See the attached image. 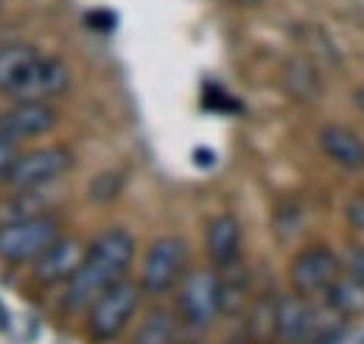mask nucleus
I'll list each match as a JSON object with an SVG mask.
<instances>
[{"instance_id": "f8f14e48", "label": "nucleus", "mask_w": 364, "mask_h": 344, "mask_svg": "<svg viewBox=\"0 0 364 344\" xmlns=\"http://www.w3.org/2000/svg\"><path fill=\"white\" fill-rule=\"evenodd\" d=\"M319 149L331 163H336L348 171L364 168V140L348 127H322Z\"/></svg>"}, {"instance_id": "39448f33", "label": "nucleus", "mask_w": 364, "mask_h": 344, "mask_svg": "<svg viewBox=\"0 0 364 344\" xmlns=\"http://www.w3.org/2000/svg\"><path fill=\"white\" fill-rule=\"evenodd\" d=\"M188 241L180 235H163L157 238L146 258H143V269H140V291L149 297H166L168 291L177 289L182 274L188 272Z\"/></svg>"}, {"instance_id": "423d86ee", "label": "nucleus", "mask_w": 364, "mask_h": 344, "mask_svg": "<svg viewBox=\"0 0 364 344\" xmlns=\"http://www.w3.org/2000/svg\"><path fill=\"white\" fill-rule=\"evenodd\" d=\"M73 166V154L65 146H43L17 154L6 173V188L11 190H43L50 182L62 179Z\"/></svg>"}, {"instance_id": "f03ea898", "label": "nucleus", "mask_w": 364, "mask_h": 344, "mask_svg": "<svg viewBox=\"0 0 364 344\" xmlns=\"http://www.w3.org/2000/svg\"><path fill=\"white\" fill-rule=\"evenodd\" d=\"M59 235H62V221L50 213L0 221V260L34 263Z\"/></svg>"}, {"instance_id": "f3484780", "label": "nucleus", "mask_w": 364, "mask_h": 344, "mask_svg": "<svg viewBox=\"0 0 364 344\" xmlns=\"http://www.w3.org/2000/svg\"><path fill=\"white\" fill-rule=\"evenodd\" d=\"M177 342V316L166 308H151L135 328L129 344H174Z\"/></svg>"}, {"instance_id": "6ab92c4d", "label": "nucleus", "mask_w": 364, "mask_h": 344, "mask_svg": "<svg viewBox=\"0 0 364 344\" xmlns=\"http://www.w3.org/2000/svg\"><path fill=\"white\" fill-rule=\"evenodd\" d=\"M274 308H277L274 294H261L252 302L250 316H247V336L252 344L274 342Z\"/></svg>"}, {"instance_id": "20e7f679", "label": "nucleus", "mask_w": 364, "mask_h": 344, "mask_svg": "<svg viewBox=\"0 0 364 344\" xmlns=\"http://www.w3.org/2000/svg\"><path fill=\"white\" fill-rule=\"evenodd\" d=\"M219 313V272L210 266L188 269L177 283V319L191 330H205Z\"/></svg>"}, {"instance_id": "b1692460", "label": "nucleus", "mask_w": 364, "mask_h": 344, "mask_svg": "<svg viewBox=\"0 0 364 344\" xmlns=\"http://www.w3.org/2000/svg\"><path fill=\"white\" fill-rule=\"evenodd\" d=\"M353 101H356V107H359V112L364 115V87L356 90V95H353Z\"/></svg>"}, {"instance_id": "2eb2a0df", "label": "nucleus", "mask_w": 364, "mask_h": 344, "mask_svg": "<svg viewBox=\"0 0 364 344\" xmlns=\"http://www.w3.org/2000/svg\"><path fill=\"white\" fill-rule=\"evenodd\" d=\"M322 297H325L328 311H333L339 316H364V286L345 272L325 289Z\"/></svg>"}, {"instance_id": "4be33fe9", "label": "nucleus", "mask_w": 364, "mask_h": 344, "mask_svg": "<svg viewBox=\"0 0 364 344\" xmlns=\"http://www.w3.org/2000/svg\"><path fill=\"white\" fill-rule=\"evenodd\" d=\"M17 146L11 143V140H6V137H0V185L6 182V173L11 168V163L17 160Z\"/></svg>"}, {"instance_id": "0eeeda50", "label": "nucleus", "mask_w": 364, "mask_h": 344, "mask_svg": "<svg viewBox=\"0 0 364 344\" xmlns=\"http://www.w3.org/2000/svg\"><path fill=\"white\" fill-rule=\"evenodd\" d=\"M70 90V68L62 59L37 56L23 76L6 90L11 101H53Z\"/></svg>"}, {"instance_id": "9b49d317", "label": "nucleus", "mask_w": 364, "mask_h": 344, "mask_svg": "<svg viewBox=\"0 0 364 344\" xmlns=\"http://www.w3.org/2000/svg\"><path fill=\"white\" fill-rule=\"evenodd\" d=\"M87 247L79 241V238H70V235H59L40 258L34 260V280L43 283V286H56V283H68L76 269L82 266Z\"/></svg>"}, {"instance_id": "dca6fc26", "label": "nucleus", "mask_w": 364, "mask_h": 344, "mask_svg": "<svg viewBox=\"0 0 364 344\" xmlns=\"http://www.w3.org/2000/svg\"><path fill=\"white\" fill-rule=\"evenodd\" d=\"M219 272V308L222 313H238L244 308V302L250 297V274L247 269L235 260L225 269H216Z\"/></svg>"}, {"instance_id": "6e6552de", "label": "nucleus", "mask_w": 364, "mask_h": 344, "mask_svg": "<svg viewBox=\"0 0 364 344\" xmlns=\"http://www.w3.org/2000/svg\"><path fill=\"white\" fill-rule=\"evenodd\" d=\"M342 274V260L333 249L328 247H309L303 252H297L291 266H289V280H291V289L297 294H306V297H317L325 294V289Z\"/></svg>"}, {"instance_id": "aec40b11", "label": "nucleus", "mask_w": 364, "mask_h": 344, "mask_svg": "<svg viewBox=\"0 0 364 344\" xmlns=\"http://www.w3.org/2000/svg\"><path fill=\"white\" fill-rule=\"evenodd\" d=\"M124 188V176L121 173H101L95 176L90 185V199L95 205H104V202H112Z\"/></svg>"}, {"instance_id": "7ed1b4c3", "label": "nucleus", "mask_w": 364, "mask_h": 344, "mask_svg": "<svg viewBox=\"0 0 364 344\" xmlns=\"http://www.w3.org/2000/svg\"><path fill=\"white\" fill-rule=\"evenodd\" d=\"M140 286L121 277L112 283L107 291H101L87 308V336L92 342L104 344L112 342L115 336L124 333V328L132 322L140 305Z\"/></svg>"}, {"instance_id": "412c9836", "label": "nucleus", "mask_w": 364, "mask_h": 344, "mask_svg": "<svg viewBox=\"0 0 364 344\" xmlns=\"http://www.w3.org/2000/svg\"><path fill=\"white\" fill-rule=\"evenodd\" d=\"M339 260H342V272L364 286V244H348Z\"/></svg>"}, {"instance_id": "393cba45", "label": "nucleus", "mask_w": 364, "mask_h": 344, "mask_svg": "<svg viewBox=\"0 0 364 344\" xmlns=\"http://www.w3.org/2000/svg\"><path fill=\"white\" fill-rule=\"evenodd\" d=\"M235 3H247L250 6V3H258V0H235Z\"/></svg>"}, {"instance_id": "ddd939ff", "label": "nucleus", "mask_w": 364, "mask_h": 344, "mask_svg": "<svg viewBox=\"0 0 364 344\" xmlns=\"http://www.w3.org/2000/svg\"><path fill=\"white\" fill-rule=\"evenodd\" d=\"M205 252L216 269L235 263L241 255V227L232 215H216L205 232Z\"/></svg>"}, {"instance_id": "f257e3e1", "label": "nucleus", "mask_w": 364, "mask_h": 344, "mask_svg": "<svg viewBox=\"0 0 364 344\" xmlns=\"http://www.w3.org/2000/svg\"><path fill=\"white\" fill-rule=\"evenodd\" d=\"M135 260V238L127 227H107L87 244V252L76 274L65 283V311L82 313L90 302L107 291L112 283L127 277V269Z\"/></svg>"}, {"instance_id": "a211bd4d", "label": "nucleus", "mask_w": 364, "mask_h": 344, "mask_svg": "<svg viewBox=\"0 0 364 344\" xmlns=\"http://www.w3.org/2000/svg\"><path fill=\"white\" fill-rule=\"evenodd\" d=\"M40 56V50L28 43H9L0 45V92L6 95V90L14 85L23 70Z\"/></svg>"}, {"instance_id": "5701e85b", "label": "nucleus", "mask_w": 364, "mask_h": 344, "mask_svg": "<svg viewBox=\"0 0 364 344\" xmlns=\"http://www.w3.org/2000/svg\"><path fill=\"white\" fill-rule=\"evenodd\" d=\"M345 215H348V224H350L356 232H364V193L362 196H353V199L348 202Z\"/></svg>"}, {"instance_id": "4468645a", "label": "nucleus", "mask_w": 364, "mask_h": 344, "mask_svg": "<svg viewBox=\"0 0 364 344\" xmlns=\"http://www.w3.org/2000/svg\"><path fill=\"white\" fill-rule=\"evenodd\" d=\"M283 87L297 101H317L322 95V79L306 56H294L283 65Z\"/></svg>"}, {"instance_id": "1a4fd4ad", "label": "nucleus", "mask_w": 364, "mask_h": 344, "mask_svg": "<svg viewBox=\"0 0 364 344\" xmlns=\"http://www.w3.org/2000/svg\"><path fill=\"white\" fill-rule=\"evenodd\" d=\"M319 333V311L306 294H280L274 308V342L306 344Z\"/></svg>"}, {"instance_id": "9d476101", "label": "nucleus", "mask_w": 364, "mask_h": 344, "mask_svg": "<svg viewBox=\"0 0 364 344\" xmlns=\"http://www.w3.org/2000/svg\"><path fill=\"white\" fill-rule=\"evenodd\" d=\"M59 112L50 101H14L6 112H0V137L17 143L37 140L56 127Z\"/></svg>"}]
</instances>
